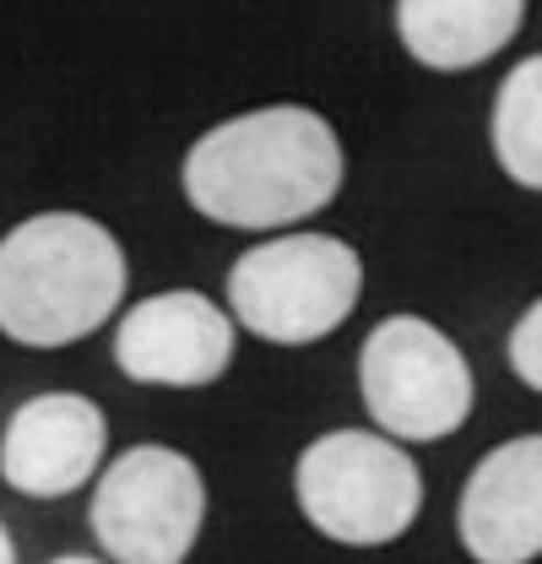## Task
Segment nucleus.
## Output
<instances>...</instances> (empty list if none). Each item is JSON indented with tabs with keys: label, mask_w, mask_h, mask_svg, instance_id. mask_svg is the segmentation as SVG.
I'll use <instances>...</instances> for the list:
<instances>
[{
	"label": "nucleus",
	"mask_w": 542,
	"mask_h": 564,
	"mask_svg": "<svg viewBox=\"0 0 542 564\" xmlns=\"http://www.w3.org/2000/svg\"><path fill=\"white\" fill-rule=\"evenodd\" d=\"M185 202L223 228H288L342 191V141L326 115L271 104L212 126L185 152Z\"/></svg>",
	"instance_id": "nucleus-1"
},
{
	"label": "nucleus",
	"mask_w": 542,
	"mask_h": 564,
	"mask_svg": "<svg viewBox=\"0 0 542 564\" xmlns=\"http://www.w3.org/2000/svg\"><path fill=\"white\" fill-rule=\"evenodd\" d=\"M126 299L120 239L82 212H39L0 239V332L22 348H71Z\"/></svg>",
	"instance_id": "nucleus-2"
},
{
	"label": "nucleus",
	"mask_w": 542,
	"mask_h": 564,
	"mask_svg": "<svg viewBox=\"0 0 542 564\" xmlns=\"http://www.w3.org/2000/svg\"><path fill=\"white\" fill-rule=\"evenodd\" d=\"M364 261L337 234H288L245 250L228 272V310L245 332L277 348L332 337L358 310Z\"/></svg>",
	"instance_id": "nucleus-3"
},
{
	"label": "nucleus",
	"mask_w": 542,
	"mask_h": 564,
	"mask_svg": "<svg viewBox=\"0 0 542 564\" xmlns=\"http://www.w3.org/2000/svg\"><path fill=\"white\" fill-rule=\"evenodd\" d=\"M293 494L304 521L342 549H386L423 510L418 462L402 451V440L369 429L321 434L299 456Z\"/></svg>",
	"instance_id": "nucleus-4"
},
{
	"label": "nucleus",
	"mask_w": 542,
	"mask_h": 564,
	"mask_svg": "<svg viewBox=\"0 0 542 564\" xmlns=\"http://www.w3.org/2000/svg\"><path fill=\"white\" fill-rule=\"evenodd\" d=\"M358 391L391 440H445L473 419V369L423 315H391L358 352Z\"/></svg>",
	"instance_id": "nucleus-5"
},
{
	"label": "nucleus",
	"mask_w": 542,
	"mask_h": 564,
	"mask_svg": "<svg viewBox=\"0 0 542 564\" xmlns=\"http://www.w3.org/2000/svg\"><path fill=\"white\" fill-rule=\"evenodd\" d=\"M206 521V484L191 456L131 445L93 494V538L115 564H185Z\"/></svg>",
	"instance_id": "nucleus-6"
},
{
	"label": "nucleus",
	"mask_w": 542,
	"mask_h": 564,
	"mask_svg": "<svg viewBox=\"0 0 542 564\" xmlns=\"http://www.w3.org/2000/svg\"><path fill=\"white\" fill-rule=\"evenodd\" d=\"M115 364L141 386H212L234 364V321L196 288L152 293L115 326Z\"/></svg>",
	"instance_id": "nucleus-7"
},
{
	"label": "nucleus",
	"mask_w": 542,
	"mask_h": 564,
	"mask_svg": "<svg viewBox=\"0 0 542 564\" xmlns=\"http://www.w3.org/2000/svg\"><path fill=\"white\" fill-rule=\"evenodd\" d=\"M109 423L76 391H44L22 402L6 440H0V478L28 499H66L76 494L104 462Z\"/></svg>",
	"instance_id": "nucleus-8"
},
{
	"label": "nucleus",
	"mask_w": 542,
	"mask_h": 564,
	"mask_svg": "<svg viewBox=\"0 0 542 564\" xmlns=\"http://www.w3.org/2000/svg\"><path fill=\"white\" fill-rule=\"evenodd\" d=\"M462 543L477 564H532L542 554V434L505 440L462 489Z\"/></svg>",
	"instance_id": "nucleus-9"
},
{
	"label": "nucleus",
	"mask_w": 542,
	"mask_h": 564,
	"mask_svg": "<svg viewBox=\"0 0 542 564\" xmlns=\"http://www.w3.org/2000/svg\"><path fill=\"white\" fill-rule=\"evenodd\" d=\"M527 0H397L406 55L429 70H473L521 33Z\"/></svg>",
	"instance_id": "nucleus-10"
},
{
	"label": "nucleus",
	"mask_w": 542,
	"mask_h": 564,
	"mask_svg": "<svg viewBox=\"0 0 542 564\" xmlns=\"http://www.w3.org/2000/svg\"><path fill=\"white\" fill-rule=\"evenodd\" d=\"M494 158H499V169L516 185L542 191V55L521 61L499 82V98H494Z\"/></svg>",
	"instance_id": "nucleus-11"
},
{
	"label": "nucleus",
	"mask_w": 542,
	"mask_h": 564,
	"mask_svg": "<svg viewBox=\"0 0 542 564\" xmlns=\"http://www.w3.org/2000/svg\"><path fill=\"white\" fill-rule=\"evenodd\" d=\"M510 369H516L532 391H542V299L516 321V332H510Z\"/></svg>",
	"instance_id": "nucleus-12"
},
{
	"label": "nucleus",
	"mask_w": 542,
	"mask_h": 564,
	"mask_svg": "<svg viewBox=\"0 0 542 564\" xmlns=\"http://www.w3.org/2000/svg\"><path fill=\"white\" fill-rule=\"evenodd\" d=\"M0 564H17V543H11V532H6V521H0Z\"/></svg>",
	"instance_id": "nucleus-13"
},
{
	"label": "nucleus",
	"mask_w": 542,
	"mask_h": 564,
	"mask_svg": "<svg viewBox=\"0 0 542 564\" xmlns=\"http://www.w3.org/2000/svg\"><path fill=\"white\" fill-rule=\"evenodd\" d=\"M50 564H98V560H87V554H66V560H50Z\"/></svg>",
	"instance_id": "nucleus-14"
}]
</instances>
